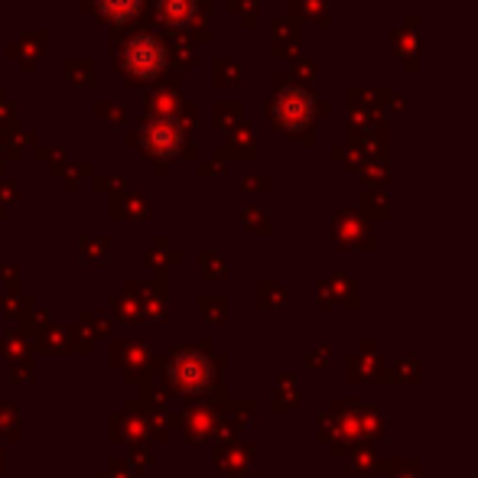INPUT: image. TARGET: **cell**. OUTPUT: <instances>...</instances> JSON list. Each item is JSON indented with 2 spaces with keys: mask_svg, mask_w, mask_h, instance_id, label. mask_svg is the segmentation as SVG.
Returning <instances> with one entry per match:
<instances>
[{
  "mask_svg": "<svg viewBox=\"0 0 478 478\" xmlns=\"http://www.w3.org/2000/svg\"><path fill=\"white\" fill-rule=\"evenodd\" d=\"M208 375H212V365H208L205 355H199V351H182L180 358L170 365V377L182 387V391H199V387H205Z\"/></svg>",
  "mask_w": 478,
  "mask_h": 478,
  "instance_id": "cell-1",
  "label": "cell"
},
{
  "mask_svg": "<svg viewBox=\"0 0 478 478\" xmlns=\"http://www.w3.org/2000/svg\"><path fill=\"white\" fill-rule=\"evenodd\" d=\"M273 114L280 118L283 128H303L313 118V98L306 92H299V88H287L273 104Z\"/></svg>",
  "mask_w": 478,
  "mask_h": 478,
  "instance_id": "cell-2",
  "label": "cell"
},
{
  "mask_svg": "<svg viewBox=\"0 0 478 478\" xmlns=\"http://www.w3.org/2000/svg\"><path fill=\"white\" fill-rule=\"evenodd\" d=\"M130 68H137V75H154L156 68L163 66V49L156 40L150 36H140L134 46H130Z\"/></svg>",
  "mask_w": 478,
  "mask_h": 478,
  "instance_id": "cell-3",
  "label": "cell"
},
{
  "mask_svg": "<svg viewBox=\"0 0 478 478\" xmlns=\"http://www.w3.org/2000/svg\"><path fill=\"white\" fill-rule=\"evenodd\" d=\"M137 4H140V0H102V7L108 10V13H114V17H128L130 10H137Z\"/></svg>",
  "mask_w": 478,
  "mask_h": 478,
  "instance_id": "cell-4",
  "label": "cell"
}]
</instances>
